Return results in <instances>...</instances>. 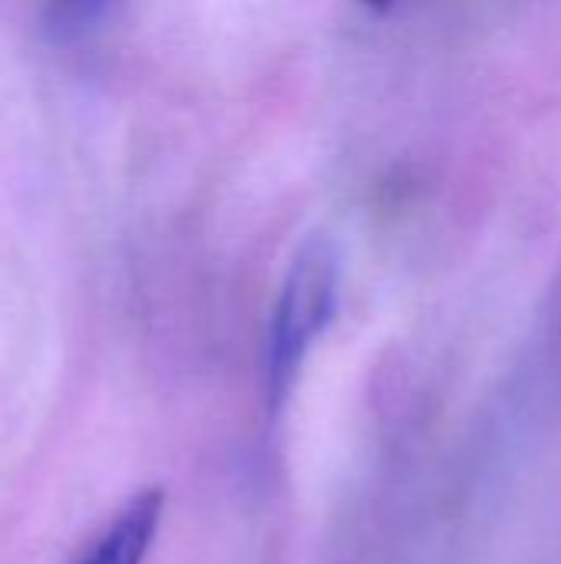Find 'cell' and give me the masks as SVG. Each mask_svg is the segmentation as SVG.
<instances>
[{"instance_id": "1", "label": "cell", "mask_w": 561, "mask_h": 564, "mask_svg": "<svg viewBox=\"0 0 561 564\" xmlns=\"http://www.w3.org/2000/svg\"><path fill=\"white\" fill-rule=\"evenodd\" d=\"M341 254L327 235L308 238L281 281L265 340V410L278 420L301 380V370L337 314Z\"/></svg>"}, {"instance_id": "2", "label": "cell", "mask_w": 561, "mask_h": 564, "mask_svg": "<svg viewBox=\"0 0 561 564\" xmlns=\"http://www.w3.org/2000/svg\"><path fill=\"white\" fill-rule=\"evenodd\" d=\"M165 492L162 489H142L136 492L103 529V535L89 545V552L76 564H142L159 522H162Z\"/></svg>"}, {"instance_id": "3", "label": "cell", "mask_w": 561, "mask_h": 564, "mask_svg": "<svg viewBox=\"0 0 561 564\" xmlns=\"http://www.w3.org/2000/svg\"><path fill=\"white\" fill-rule=\"evenodd\" d=\"M119 0H46L43 30L53 43H79L93 36Z\"/></svg>"}]
</instances>
